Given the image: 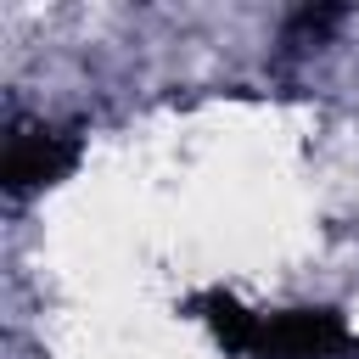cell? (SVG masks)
<instances>
[{"label":"cell","instance_id":"7a4b0ae2","mask_svg":"<svg viewBox=\"0 0 359 359\" xmlns=\"http://www.w3.org/2000/svg\"><path fill=\"white\" fill-rule=\"evenodd\" d=\"M79 163V140L73 135H56L45 123H11L6 135V191L11 196H28V191H45L56 185L67 168Z\"/></svg>","mask_w":359,"mask_h":359},{"label":"cell","instance_id":"6da1fadb","mask_svg":"<svg viewBox=\"0 0 359 359\" xmlns=\"http://www.w3.org/2000/svg\"><path fill=\"white\" fill-rule=\"evenodd\" d=\"M353 331L331 309H286V314H258L247 353L241 359H342L353 353Z\"/></svg>","mask_w":359,"mask_h":359}]
</instances>
